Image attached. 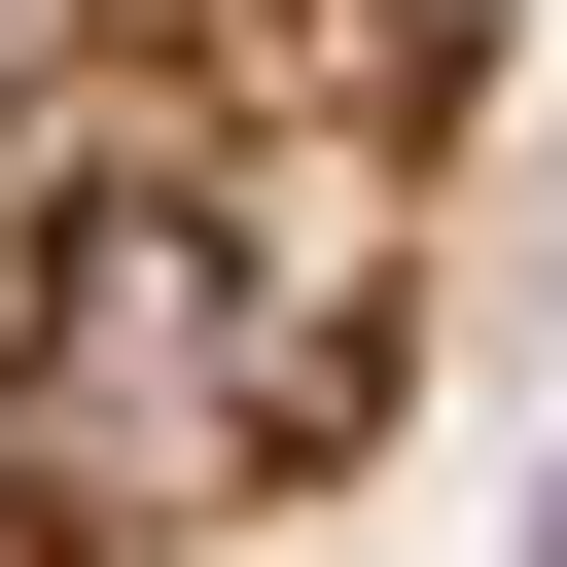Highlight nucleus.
I'll return each mask as SVG.
<instances>
[{"mask_svg": "<svg viewBox=\"0 0 567 567\" xmlns=\"http://www.w3.org/2000/svg\"><path fill=\"white\" fill-rule=\"evenodd\" d=\"M496 177V0H0V567H213L390 461Z\"/></svg>", "mask_w": 567, "mask_h": 567, "instance_id": "obj_1", "label": "nucleus"}]
</instances>
